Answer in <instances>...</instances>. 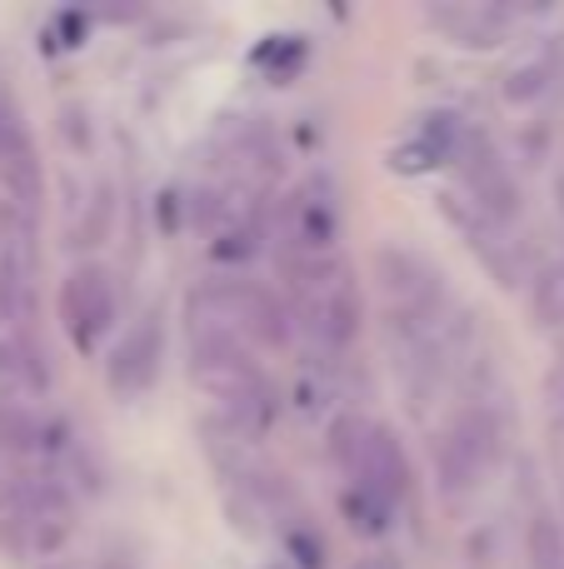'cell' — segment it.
<instances>
[{"instance_id":"obj_14","label":"cell","mask_w":564,"mask_h":569,"mask_svg":"<svg viewBox=\"0 0 564 569\" xmlns=\"http://www.w3.org/2000/svg\"><path fill=\"white\" fill-rule=\"evenodd\" d=\"M30 305V250L6 246L0 250V325H16Z\"/></svg>"},{"instance_id":"obj_13","label":"cell","mask_w":564,"mask_h":569,"mask_svg":"<svg viewBox=\"0 0 564 569\" xmlns=\"http://www.w3.org/2000/svg\"><path fill=\"white\" fill-rule=\"evenodd\" d=\"M50 385L46 355L26 340V335H0V395L6 400H26Z\"/></svg>"},{"instance_id":"obj_11","label":"cell","mask_w":564,"mask_h":569,"mask_svg":"<svg viewBox=\"0 0 564 569\" xmlns=\"http://www.w3.org/2000/svg\"><path fill=\"white\" fill-rule=\"evenodd\" d=\"M445 216L460 226V236L470 240L480 260L495 270L500 284H520V266H515V240H505V226H495L490 216H480L465 196H445Z\"/></svg>"},{"instance_id":"obj_17","label":"cell","mask_w":564,"mask_h":569,"mask_svg":"<svg viewBox=\"0 0 564 569\" xmlns=\"http://www.w3.org/2000/svg\"><path fill=\"white\" fill-rule=\"evenodd\" d=\"M535 310L550 330H564V270H545L535 280Z\"/></svg>"},{"instance_id":"obj_10","label":"cell","mask_w":564,"mask_h":569,"mask_svg":"<svg viewBox=\"0 0 564 569\" xmlns=\"http://www.w3.org/2000/svg\"><path fill=\"white\" fill-rule=\"evenodd\" d=\"M160 350H165V335H160V315H140V320L130 325L125 335H120L115 355H110V365H105L110 390L125 395V400L145 395L150 385H155V375H160Z\"/></svg>"},{"instance_id":"obj_8","label":"cell","mask_w":564,"mask_h":569,"mask_svg":"<svg viewBox=\"0 0 564 569\" xmlns=\"http://www.w3.org/2000/svg\"><path fill=\"white\" fill-rule=\"evenodd\" d=\"M500 455V425L490 410H465L435 445V470H440V485L450 495L470 490L480 485V475L495 465Z\"/></svg>"},{"instance_id":"obj_12","label":"cell","mask_w":564,"mask_h":569,"mask_svg":"<svg viewBox=\"0 0 564 569\" xmlns=\"http://www.w3.org/2000/svg\"><path fill=\"white\" fill-rule=\"evenodd\" d=\"M430 26L445 30L455 46H470V50H485V46H500L510 30V16L500 6H475V0H450V6H435L430 10Z\"/></svg>"},{"instance_id":"obj_15","label":"cell","mask_w":564,"mask_h":569,"mask_svg":"<svg viewBox=\"0 0 564 569\" xmlns=\"http://www.w3.org/2000/svg\"><path fill=\"white\" fill-rule=\"evenodd\" d=\"M550 80H555V70H550V60H525V66H515L510 70V80H505V100L510 106H535L540 96L550 90Z\"/></svg>"},{"instance_id":"obj_5","label":"cell","mask_w":564,"mask_h":569,"mask_svg":"<svg viewBox=\"0 0 564 569\" xmlns=\"http://www.w3.org/2000/svg\"><path fill=\"white\" fill-rule=\"evenodd\" d=\"M70 530V505L50 480L30 475L0 495V545L10 555H50Z\"/></svg>"},{"instance_id":"obj_9","label":"cell","mask_w":564,"mask_h":569,"mask_svg":"<svg viewBox=\"0 0 564 569\" xmlns=\"http://www.w3.org/2000/svg\"><path fill=\"white\" fill-rule=\"evenodd\" d=\"M60 320H66L70 340L80 350H90L115 325V280H110V270L100 266L70 270L66 284H60Z\"/></svg>"},{"instance_id":"obj_18","label":"cell","mask_w":564,"mask_h":569,"mask_svg":"<svg viewBox=\"0 0 564 569\" xmlns=\"http://www.w3.org/2000/svg\"><path fill=\"white\" fill-rule=\"evenodd\" d=\"M290 555L300 560V569H325V545L305 540V535H290Z\"/></svg>"},{"instance_id":"obj_3","label":"cell","mask_w":564,"mask_h":569,"mask_svg":"<svg viewBox=\"0 0 564 569\" xmlns=\"http://www.w3.org/2000/svg\"><path fill=\"white\" fill-rule=\"evenodd\" d=\"M195 335H230V340L280 345L290 335V315L265 284L255 280H210L190 300Z\"/></svg>"},{"instance_id":"obj_2","label":"cell","mask_w":564,"mask_h":569,"mask_svg":"<svg viewBox=\"0 0 564 569\" xmlns=\"http://www.w3.org/2000/svg\"><path fill=\"white\" fill-rule=\"evenodd\" d=\"M330 455L345 470L350 490L375 495L395 510V500L410 490V465L400 455V440L385 430V425L365 420V415H340L330 425Z\"/></svg>"},{"instance_id":"obj_4","label":"cell","mask_w":564,"mask_h":569,"mask_svg":"<svg viewBox=\"0 0 564 569\" xmlns=\"http://www.w3.org/2000/svg\"><path fill=\"white\" fill-rule=\"evenodd\" d=\"M290 290H295V315L310 330V340L325 345V350H345L360 335V290L350 280V270L335 260H320V266H300L285 270Z\"/></svg>"},{"instance_id":"obj_7","label":"cell","mask_w":564,"mask_h":569,"mask_svg":"<svg viewBox=\"0 0 564 569\" xmlns=\"http://www.w3.org/2000/svg\"><path fill=\"white\" fill-rule=\"evenodd\" d=\"M455 166H460V186H465L470 206H475L480 216H490L495 226H515L520 220V186H515V176H510V160L495 150V140L470 130L460 156H455Z\"/></svg>"},{"instance_id":"obj_1","label":"cell","mask_w":564,"mask_h":569,"mask_svg":"<svg viewBox=\"0 0 564 569\" xmlns=\"http://www.w3.org/2000/svg\"><path fill=\"white\" fill-rule=\"evenodd\" d=\"M190 375L200 380V390L215 395L230 415H235L240 430H265L270 415H275V390L260 375V365L250 360L245 340H230V335H195L190 345Z\"/></svg>"},{"instance_id":"obj_6","label":"cell","mask_w":564,"mask_h":569,"mask_svg":"<svg viewBox=\"0 0 564 569\" xmlns=\"http://www.w3.org/2000/svg\"><path fill=\"white\" fill-rule=\"evenodd\" d=\"M335 246H340V206L325 180H310L280 206V236H275L280 270L335 260Z\"/></svg>"},{"instance_id":"obj_16","label":"cell","mask_w":564,"mask_h":569,"mask_svg":"<svg viewBox=\"0 0 564 569\" xmlns=\"http://www.w3.org/2000/svg\"><path fill=\"white\" fill-rule=\"evenodd\" d=\"M530 560H535V569H564V535L555 520L530 525Z\"/></svg>"}]
</instances>
